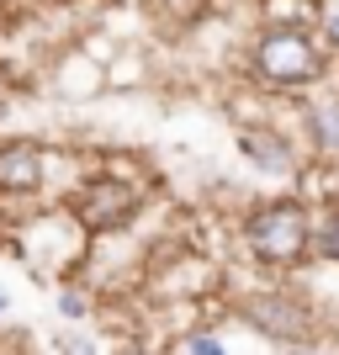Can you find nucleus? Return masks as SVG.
I'll list each match as a JSON object with an SVG mask.
<instances>
[{
  "label": "nucleus",
  "instance_id": "obj_1",
  "mask_svg": "<svg viewBox=\"0 0 339 355\" xmlns=\"http://www.w3.org/2000/svg\"><path fill=\"white\" fill-rule=\"evenodd\" d=\"M313 239H318V228H313L302 202H266V207H254L250 223H244V244H250V254L266 260V266H297V260L308 254Z\"/></svg>",
  "mask_w": 339,
  "mask_h": 355
},
{
  "label": "nucleus",
  "instance_id": "obj_2",
  "mask_svg": "<svg viewBox=\"0 0 339 355\" xmlns=\"http://www.w3.org/2000/svg\"><path fill=\"white\" fill-rule=\"evenodd\" d=\"M254 69L270 85H313L324 74V53L302 27H276L254 43Z\"/></svg>",
  "mask_w": 339,
  "mask_h": 355
},
{
  "label": "nucleus",
  "instance_id": "obj_3",
  "mask_svg": "<svg viewBox=\"0 0 339 355\" xmlns=\"http://www.w3.org/2000/svg\"><path fill=\"white\" fill-rule=\"evenodd\" d=\"M138 196H144V191H138L133 180L96 175V180H85V186L69 196V212H74L80 228H90V234H112V228H122V223L133 218Z\"/></svg>",
  "mask_w": 339,
  "mask_h": 355
},
{
  "label": "nucleus",
  "instance_id": "obj_4",
  "mask_svg": "<svg viewBox=\"0 0 339 355\" xmlns=\"http://www.w3.org/2000/svg\"><path fill=\"white\" fill-rule=\"evenodd\" d=\"M244 318H250L260 334L270 340H308V308L297 297H281V292H266V297H250L244 302Z\"/></svg>",
  "mask_w": 339,
  "mask_h": 355
},
{
  "label": "nucleus",
  "instance_id": "obj_5",
  "mask_svg": "<svg viewBox=\"0 0 339 355\" xmlns=\"http://www.w3.org/2000/svg\"><path fill=\"white\" fill-rule=\"evenodd\" d=\"M43 186V148L6 144L0 148V191H37Z\"/></svg>",
  "mask_w": 339,
  "mask_h": 355
},
{
  "label": "nucleus",
  "instance_id": "obj_6",
  "mask_svg": "<svg viewBox=\"0 0 339 355\" xmlns=\"http://www.w3.org/2000/svg\"><path fill=\"white\" fill-rule=\"evenodd\" d=\"M244 159H250L254 170H266V175H292L297 148L281 133H270V128H254V133H244Z\"/></svg>",
  "mask_w": 339,
  "mask_h": 355
},
{
  "label": "nucleus",
  "instance_id": "obj_7",
  "mask_svg": "<svg viewBox=\"0 0 339 355\" xmlns=\"http://www.w3.org/2000/svg\"><path fill=\"white\" fill-rule=\"evenodd\" d=\"M308 133L324 154H339V96H318L308 101Z\"/></svg>",
  "mask_w": 339,
  "mask_h": 355
},
{
  "label": "nucleus",
  "instance_id": "obj_8",
  "mask_svg": "<svg viewBox=\"0 0 339 355\" xmlns=\"http://www.w3.org/2000/svg\"><path fill=\"white\" fill-rule=\"evenodd\" d=\"M180 355H228V345H223L218 334L196 329V334H186V340H180Z\"/></svg>",
  "mask_w": 339,
  "mask_h": 355
},
{
  "label": "nucleus",
  "instance_id": "obj_9",
  "mask_svg": "<svg viewBox=\"0 0 339 355\" xmlns=\"http://www.w3.org/2000/svg\"><path fill=\"white\" fill-rule=\"evenodd\" d=\"M318 250H324L329 260H339V207L329 212L324 223H318Z\"/></svg>",
  "mask_w": 339,
  "mask_h": 355
},
{
  "label": "nucleus",
  "instance_id": "obj_10",
  "mask_svg": "<svg viewBox=\"0 0 339 355\" xmlns=\"http://www.w3.org/2000/svg\"><path fill=\"white\" fill-rule=\"evenodd\" d=\"M59 350H64V355H96V345H90V340H74V334H64Z\"/></svg>",
  "mask_w": 339,
  "mask_h": 355
},
{
  "label": "nucleus",
  "instance_id": "obj_11",
  "mask_svg": "<svg viewBox=\"0 0 339 355\" xmlns=\"http://www.w3.org/2000/svg\"><path fill=\"white\" fill-rule=\"evenodd\" d=\"M80 308H85V297H80V292H64V313H69V318H80Z\"/></svg>",
  "mask_w": 339,
  "mask_h": 355
},
{
  "label": "nucleus",
  "instance_id": "obj_12",
  "mask_svg": "<svg viewBox=\"0 0 339 355\" xmlns=\"http://www.w3.org/2000/svg\"><path fill=\"white\" fill-rule=\"evenodd\" d=\"M329 43L339 48V16H329Z\"/></svg>",
  "mask_w": 339,
  "mask_h": 355
},
{
  "label": "nucleus",
  "instance_id": "obj_13",
  "mask_svg": "<svg viewBox=\"0 0 339 355\" xmlns=\"http://www.w3.org/2000/svg\"><path fill=\"white\" fill-rule=\"evenodd\" d=\"M117 355H148V350H144V345H122Z\"/></svg>",
  "mask_w": 339,
  "mask_h": 355
},
{
  "label": "nucleus",
  "instance_id": "obj_14",
  "mask_svg": "<svg viewBox=\"0 0 339 355\" xmlns=\"http://www.w3.org/2000/svg\"><path fill=\"white\" fill-rule=\"evenodd\" d=\"M0 313H6V292H0Z\"/></svg>",
  "mask_w": 339,
  "mask_h": 355
}]
</instances>
